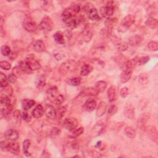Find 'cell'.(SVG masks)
<instances>
[{"label":"cell","mask_w":158,"mask_h":158,"mask_svg":"<svg viewBox=\"0 0 158 158\" xmlns=\"http://www.w3.org/2000/svg\"><path fill=\"white\" fill-rule=\"evenodd\" d=\"M48 99L56 105H59L64 101V97L62 94H59L56 87H52L46 91Z\"/></svg>","instance_id":"obj_1"},{"label":"cell","mask_w":158,"mask_h":158,"mask_svg":"<svg viewBox=\"0 0 158 158\" xmlns=\"http://www.w3.org/2000/svg\"><path fill=\"white\" fill-rule=\"evenodd\" d=\"M116 7L115 2H109L107 3L106 6H103L100 9L101 15L105 18H110L114 14V9Z\"/></svg>","instance_id":"obj_2"},{"label":"cell","mask_w":158,"mask_h":158,"mask_svg":"<svg viewBox=\"0 0 158 158\" xmlns=\"http://www.w3.org/2000/svg\"><path fill=\"white\" fill-rule=\"evenodd\" d=\"M135 22V17L133 15L129 14L126 16L120 22V26L119 27L120 30H122V32L126 31L130 28Z\"/></svg>","instance_id":"obj_3"},{"label":"cell","mask_w":158,"mask_h":158,"mask_svg":"<svg viewBox=\"0 0 158 158\" xmlns=\"http://www.w3.org/2000/svg\"><path fill=\"white\" fill-rule=\"evenodd\" d=\"M77 66V64L74 60H69L66 63H64L59 68V71L63 74H67L75 70Z\"/></svg>","instance_id":"obj_4"},{"label":"cell","mask_w":158,"mask_h":158,"mask_svg":"<svg viewBox=\"0 0 158 158\" xmlns=\"http://www.w3.org/2000/svg\"><path fill=\"white\" fill-rule=\"evenodd\" d=\"M40 28L42 30L45 32H50L52 30L54 27L53 20L49 17H45L40 23Z\"/></svg>","instance_id":"obj_5"},{"label":"cell","mask_w":158,"mask_h":158,"mask_svg":"<svg viewBox=\"0 0 158 158\" xmlns=\"http://www.w3.org/2000/svg\"><path fill=\"white\" fill-rule=\"evenodd\" d=\"M23 27L26 31L30 33L35 32L37 28L36 23L30 17H27L24 19L23 22Z\"/></svg>","instance_id":"obj_6"},{"label":"cell","mask_w":158,"mask_h":158,"mask_svg":"<svg viewBox=\"0 0 158 158\" xmlns=\"http://www.w3.org/2000/svg\"><path fill=\"white\" fill-rule=\"evenodd\" d=\"M78 121L74 117L66 118L63 122L64 127L69 130H74L78 125Z\"/></svg>","instance_id":"obj_7"},{"label":"cell","mask_w":158,"mask_h":158,"mask_svg":"<svg viewBox=\"0 0 158 158\" xmlns=\"http://www.w3.org/2000/svg\"><path fill=\"white\" fill-rule=\"evenodd\" d=\"M26 61L32 70H38L40 69L41 65L37 59H36L33 56H30L26 59Z\"/></svg>","instance_id":"obj_8"},{"label":"cell","mask_w":158,"mask_h":158,"mask_svg":"<svg viewBox=\"0 0 158 158\" xmlns=\"http://www.w3.org/2000/svg\"><path fill=\"white\" fill-rule=\"evenodd\" d=\"M144 42V39L139 35H133L129 39L128 43L132 46H140Z\"/></svg>","instance_id":"obj_9"},{"label":"cell","mask_w":158,"mask_h":158,"mask_svg":"<svg viewBox=\"0 0 158 158\" xmlns=\"http://www.w3.org/2000/svg\"><path fill=\"white\" fill-rule=\"evenodd\" d=\"M75 14H76L75 13L72 11V9L70 8H67L64 9V11L63 12L62 15H61L62 19L64 22H65L66 23H67L72 19H74Z\"/></svg>","instance_id":"obj_10"},{"label":"cell","mask_w":158,"mask_h":158,"mask_svg":"<svg viewBox=\"0 0 158 158\" xmlns=\"http://www.w3.org/2000/svg\"><path fill=\"white\" fill-rule=\"evenodd\" d=\"M124 114L125 116L129 119H134L135 116L134 107H133L130 104H127L124 107Z\"/></svg>","instance_id":"obj_11"},{"label":"cell","mask_w":158,"mask_h":158,"mask_svg":"<svg viewBox=\"0 0 158 158\" xmlns=\"http://www.w3.org/2000/svg\"><path fill=\"white\" fill-rule=\"evenodd\" d=\"M7 151L14 155H18L20 152V147L17 142H11L8 143Z\"/></svg>","instance_id":"obj_12"},{"label":"cell","mask_w":158,"mask_h":158,"mask_svg":"<svg viewBox=\"0 0 158 158\" xmlns=\"http://www.w3.org/2000/svg\"><path fill=\"white\" fill-rule=\"evenodd\" d=\"M5 138L10 141H15L19 138V133L14 129H9L5 133Z\"/></svg>","instance_id":"obj_13"},{"label":"cell","mask_w":158,"mask_h":158,"mask_svg":"<svg viewBox=\"0 0 158 158\" xmlns=\"http://www.w3.org/2000/svg\"><path fill=\"white\" fill-rule=\"evenodd\" d=\"M45 114L48 118L50 119H54L56 117V111L51 105H48L46 106Z\"/></svg>","instance_id":"obj_14"},{"label":"cell","mask_w":158,"mask_h":158,"mask_svg":"<svg viewBox=\"0 0 158 158\" xmlns=\"http://www.w3.org/2000/svg\"><path fill=\"white\" fill-rule=\"evenodd\" d=\"M147 132L149 137L151 140H152L154 142H155L156 144L157 143V140H158V136H157V132L156 130V128L154 126H150L148 127Z\"/></svg>","instance_id":"obj_15"},{"label":"cell","mask_w":158,"mask_h":158,"mask_svg":"<svg viewBox=\"0 0 158 158\" xmlns=\"http://www.w3.org/2000/svg\"><path fill=\"white\" fill-rule=\"evenodd\" d=\"M99 94L98 91L96 90L94 87H90L84 89L80 93V96H96Z\"/></svg>","instance_id":"obj_16"},{"label":"cell","mask_w":158,"mask_h":158,"mask_svg":"<svg viewBox=\"0 0 158 158\" xmlns=\"http://www.w3.org/2000/svg\"><path fill=\"white\" fill-rule=\"evenodd\" d=\"M107 98L110 103H114L117 99V93L115 87L111 86L107 90Z\"/></svg>","instance_id":"obj_17"},{"label":"cell","mask_w":158,"mask_h":158,"mask_svg":"<svg viewBox=\"0 0 158 158\" xmlns=\"http://www.w3.org/2000/svg\"><path fill=\"white\" fill-rule=\"evenodd\" d=\"M32 116L35 119L41 118L44 114V109L40 104L36 106V107L32 111Z\"/></svg>","instance_id":"obj_18"},{"label":"cell","mask_w":158,"mask_h":158,"mask_svg":"<svg viewBox=\"0 0 158 158\" xmlns=\"http://www.w3.org/2000/svg\"><path fill=\"white\" fill-rule=\"evenodd\" d=\"M88 16L90 19L94 21H98L101 19L98 14V11H97V9L95 8H91L88 10Z\"/></svg>","instance_id":"obj_19"},{"label":"cell","mask_w":158,"mask_h":158,"mask_svg":"<svg viewBox=\"0 0 158 158\" xmlns=\"http://www.w3.org/2000/svg\"><path fill=\"white\" fill-rule=\"evenodd\" d=\"M107 110V104L105 102L101 101L98 107L96 109V116L97 117H102L106 113Z\"/></svg>","instance_id":"obj_20"},{"label":"cell","mask_w":158,"mask_h":158,"mask_svg":"<svg viewBox=\"0 0 158 158\" xmlns=\"http://www.w3.org/2000/svg\"><path fill=\"white\" fill-rule=\"evenodd\" d=\"M19 66L20 68V69L22 70V72H23V74H30L32 73L33 70L30 69L26 61V60L20 61L19 64Z\"/></svg>","instance_id":"obj_21"},{"label":"cell","mask_w":158,"mask_h":158,"mask_svg":"<svg viewBox=\"0 0 158 158\" xmlns=\"http://www.w3.org/2000/svg\"><path fill=\"white\" fill-rule=\"evenodd\" d=\"M33 49L37 53H42L45 50V46L44 43L42 40H36L34 42L33 45Z\"/></svg>","instance_id":"obj_22"},{"label":"cell","mask_w":158,"mask_h":158,"mask_svg":"<svg viewBox=\"0 0 158 158\" xmlns=\"http://www.w3.org/2000/svg\"><path fill=\"white\" fill-rule=\"evenodd\" d=\"M83 39L85 42H89L93 36V33L89 26H86L83 32Z\"/></svg>","instance_id":"obj_23"},{"label":"cell","mask_w":158,"mask_h":158,"mask_svg":"<svg viewBox=\"0 0 158 158\" xmlns=\"http://www.w3.org/2000/svg\"><path fill=\"white\" fill-rule=\"evenodd\" d=\"M35 104V101L33 100L25 99L22 101V107L24 111H28Z\"/></svg>","instance_id":"obj_24"},{"label":"cell","mask_w":158,"mask_h":158,"mask_svg":"<svg viewBox=\"0 0 158 158\" xmlns=\"http://www.w3.org/2000/svg\"><path fill=\"white\" fill-rule=\"evenodd\" d=\"M149 118V116L147 114H143L140 119L138 120L137 122V126L140 129H145V125L147 122V120Z\"/></svg>","instance_id":"obj_25"},{"label":"cell","mask_w":158,"mask_h":158,"mask_svg":"<svg viewBox=\"0 0 158 158\" xmlns=\"http://www.w3.org/2000/svg\"><path fill=\"white\" fill-rule=\"evenodd\" d=\"M117 24V19L116 18H108L105 21V26L107 30H111Z\"/></svg>","instance_id":"obj_26"},{"label":"cell","mask_w":158,"mask_h":158,"mask_svg":"<svg viewBox=\"0 0 158 158\" xmlns=\"http://www.w3.org/2000/svg\"><path fill=\"white\" fill-rule=\"evenodd\" d=\"M93 67L90 65V64H84L82 68H81V70H80V75L82 76H88L89 74L93 71Z\"/></svg>","instance_id":"obj_27"},{"label":"cell","mask_w":158,"mask_h":158,"mask_svg":"<svg viewBox=\"0 0 158 158\" xmlns=\"http://www.w3.org/2000/svg\"><path fill=\"white\" fill-rule=\"evenodd\" d=\"M96 105L97 104L96 101L93 99L88 100L85 102V107L87 111H88V112H91L94 111V109L96 107Z\"/></svg>","instance_id":"obj_28"},{"label":"cell","mask_w":158,"mask_h":158,"mask_svg":"<svg viewBox=\"0 0 158 158\" xmlns=\"http://www.w3.org/2000/svg\"><path fill=\"white\" fill-rule=\"evenodd\" d=\"M145 24L151 29H154L157 27L158 22L156 19L153 17H149L145 22Z\"/></svg>","instance_id":"obj_29"},{"label":"cell","mask_w":158,"mask_h":158,"mask_svg":"<svg viewBox=\"0 0 158 158\" xmlns=\"http://www.w3.org/2000/svg\"><path fill=\"white\" fill-rule=\"evenodd\" d=\"M53 38L55 42L59 44H64L65 42L63 33L60 31H58L54 34Z\"/></svg>","instance_id":"obj_30"},{"label":"cell","mask_w":158,"mask_h":158,"mask_svg":"<svg viewBox=\"0 0 158 158\" xmlns=\"http://www.w3.org/2000/svg\"><path fill=\"white\" fill-rule=\"evenodd\" d=\"M107 87V83L106 82L101 80L97 82L95 85L94 88L96 89V90L98 91V93H102L103 92L105 89Z\"/></svg>","instance_id":"obj_31"},{"label":"cell","mask_w":158,"mask_h":158,"mask_svg":"<svg viewBox=\"0 0 158 158\" xmlns=\"http://www.w3.org/2000/svg\"><path fill=\"white\" fill-rule=\"evenodd\" d=\"M125 134L130 138L133 139L136 137V132L132 127H126L124 129Z\"/></svg>","instance_id":"obj_32"},{"label":"cell","mask_w":158,"mask_h":158,"mask_svg":"<svg viewBox=\"0 0 158 158\" xmlns=\"http://www.w3.org/2000/svg\"><path fill=\"white\" fill-rule=\"evenodd\" d=\"M132 75V71L122 72L120 75V81L122 83H126L131 79Z\"/></svg>","instance_id":"obj_33"},{"label":"cell","mask_w":158,"mask_h":158,"mask_svg":"<svg viewBox=\"0 0 158 158\" xmlns=\"http://www.w3.org/2000/svg\"><path fill=\"white\" fill-rule=\"evenodd\" d=\"M0 103H1L2 107H6L13 105V104L11 103L10 97L7 95L2 96L1 99H0Z\"/></svg>","instance_id":"obj_34"},{"label":"cell","mask_w":158,"mask_h":158,"mask_svg":"<svg viewBox=\"0 0 158 158\" xmlns=\"http://www.w3.org/2000/svg\"><path fill=\"white\" fill-rule=\"evenodd\" d=\"M149 82V77L147 74H141L138 77V82L140 85L146 86Z\"/></svg>","instance_id":"obj_35"},{"label":"cell","mask_w":158,"mask_h":158,"mask_svg":"<svg viewBox=\"0 0 158 158\" xmlns=\"http://www.w3.org/2000/svg\"><path fill=\"white\" fill-rule=\"evenodd\" d=\"M8 79L6 76L3 72H0V86L2 88H5L8 86Z\"/></svg>","instance_id":"obj_36"},{"label":"cell","mask_w":158,"mask_h":158,"mask_svg":"<svg viewBox=\"0 0 158 158\" xmlns=\"http://www.w3.org/2000/svg\"><path fill=\"white\" fill-rule=\"evenodd\" d=\"M30 146V141L29 140H26L23 142V145H22V150L23 154H25L26 156H30V153L29 151V149Z\"/></svg>","instance_id":"obj_37"},{"label":"cell","mask_w":158,"mask_h":158,"mask_svg":"<svg viewBox=\"0 0 158 158\" xmlns=\"http://www.w3.org/2000/svg\"><path fill=\"white\" fill-rule=\"evenodd\" d=\"M60 133H61V130L59 129L57 127H53L50 132V137L52 139H56L60 135Z\"/></svg>","instance_id":"obj_38"},{"label":"cell","mask_w":158,"mask_h":158,"mask_svg":"<svg viewBox=\"0 0 158 158\" xmlns=\"http://www.w3.org/2000/svg\"><path fill=\"white\" fill-rule=\"evenodd\" d=\"M13 109V105H11L6 107H2L1 113L2 115H3L4 116H8L11 113Z\"/></svg>","instance_id":"obj_39"},{"label":"cell","mask_w":158,"mask_h":158,"mask_svg":"<svg viewBox=\"0 0 158 158\" xmlns=\"http://www.w3.org/2000/svg\"><path fill=\"white\" fill-rule=\"evenodd\" d=\"M66 24L69 28H70V29H74L76 28L80 24V20L78 19L74 18Z\"/></svg>","instance_id":"obj_40"},{"label":"cell","mask_w":158,"mask_h":158,"mask_svg":"<svg viewBox=\"0 0 158 158\" xmlns=\"http://www.w3.org/2000/svg\"><path fill=\"white\" fill-rule=\"evenodd\" d=\"M104 129V126L101 124H96V125H94L92 129V133L93 135H95L96 134V135H100V133Z\"/></svg>","instance_id":"obj_41"},{"label":"cell","mask_w":158,"mask_h":158,"mask_svg":"<svg viewBox=\"0 0 158 158\" xmlns=\"http://www.w3.org/2000/svg\"><path fill=\"white\" fill-rule=\"evenodd\" d=\"M67 83L72 86H79L81 83V79L79 77H74L69 79Z\"/></svg>","instance_id":"obj_42"},{"label":"cell","mask_w":158,"mask_h":158,"mask_svg":"<svg viewBox=\"0 0 158 158\" xmlns=\"http://www.w3.org/2000/svg\"><path fill=\"white\" fill-rule=\"evenodd\" d=\"M1 53L4 56H9L11 54V48L7 45H3L1 48Z\"/></svg>","instance_id":"obj_43"},{"label":"cell","mask_w":158,"mask_h":158,"mask_svg":"<svg viewBox=\"0 0 158 158\" xmlns=\"http://www.w3.org/2000/svg\"><path fill=\"white\" fill-rule=\"evenodd\" d=\"M117 50L119 52H122L125 51L127 48H128V45L125 42H120L119 43L117 46Z\"/></svg>","instance_id":"obj_44"},{"label":"cell","mask_w":158,"mask_h":158,"mask_svg":"<svg viewBox=\"0 0 158 158\" xmlns=\"http://www.w3.org/2000/svg\"><path fill=\"white\" fill-rule=\"evenodd\" d=\"M148 48L151 51H156L158 50V43L156 41H151L148 44Z\"/></svg>","instance_id":"obj_45"},{"label":"cell","mask_w":158,"mask_h":158,"mask_svg":"<svg viewBox=\"0 0 158 158\" xmlns=\"http://www.w3.org/2000/svg\"><path fill=\"white\" fill-rule=\"evenodd\" d=\"M13 117H14L16 123L20 124L21 122V119H22L21 112L19 110H16L15 111H14Z\"/></svg>","instance_id":"obj_46"},{"label":"cell","mask_w":158,"mask_h":158,"mask_svg":"<svg viewBox=\"0 0 158 158\" xmlns=\"http://www.w3.org/2000/svg\"><path fill=\"white\" fill-rule=\"evenodd\" d=\"M66 107L64 106L59 107L57 109V111H56V117H57L59 119H61L66 113Z\"/></svg>","instance_id":"obj_47"},{"label":"cell","mask_w":158,"mask_h":158,"mask_svg":"<svg viewBox=\"0 0 158 158\" xmlns=\"http://www.w3.org/2000/svg\"><path fill=\"white\" fill-rule=\"evenodd\" d=\"M117 111V107L116 105L113 104L109 106L108 111H107V115L108 116H112L114 115Z\"/></svg>","instance_id":"obj_48"},{"label":"cell","mask_w":158,"mask_h":158,"mask_svg":"<svg viewBox=\"0 0 158 158\" xmlns=\"http://www.w3.org/2000/svg\"><path fill=\"white\" fill-rule=\"evenodd\" d=\"M150 60V57L148 56H143V57H141L140 58L138 59L137 60V63L140 65V66H142L145 64L146 63H147Z\"/></svg>","instance_id":"obj_49"},{"label":"cell","mask_w":158,"mask_h":158,"mask_svg":"<svg viewBox=\"0 0 158 158\" xmlns=\"http://www.w3.org/2000/svg\"><path fill=\"white\" fill-rule=\"evenodd\" d=\"M46 83V79L45 77L41 76L39 77V79L37 80V82H36V85L39 88H42L45 85Z\"/></svg>","instance_id":"obj_50"},{"label":"cell","mask_w":158,"mask_h":158,"mask_svg":"<svg viewBox=\"0 0 158 158\" xmlns=\"http://www.w3.org/2000/svg\"><path fill=\"white\" fill-rule=\"evenodd\" d=\"M0 67L5 70H8L11 68V65L6 60H3V61H1V63H0Z\"/></svg>","instance_id":"obj_51"},{"label":"cell","mask_w":158,"mask_h":158,"mask_svg":"<svg viewBox=\"0 0 158 158\" xmlns=\"http://www.w3.org/2000/svg\"><path fill=\"white\" fill-rule=\"evenodd\" d=\"M22 119L26 122H30L32 120L31 115H30L27 112H26V111L22 113Z\"/></svg>","instance_id":"obj_52"},{"label":"cell","mask_w":158,"mask_h":158,"mask_svg":"<svg viewBox=\"0 0 158 158\" xmlns=\"http://www.w3.org/2000/svg\"><path fill=\"white\" fill-rule=\"evenodd\" d=\"M12 74H13L16 77H20L22 75V74H23V72L20 69L19 66H16V67L13 68V72H12Z\"/></svg>","instance_id":"obj_53"},{"label":"cell","mask_w":158,"mask_h":158,"mask_svg":"<svg viewBox=\"0 0 158 158\" xmlns=\"http://www.w3.org/2000/svg\"><path fill=\"white\" fill-rule=\"evenodd\" d=\"M120 95L122 98H124L129 95V88L127 87H123L120 90Z\"/></svg>","instance_id":"obj_54"},{"label":"cell","mask_w":158,"mask_h":158,"mask_svg":"<svg viewBox=\"0 0 158 158\" xmlns=\"http://www.w3.org/2000/svg\"><path fill=\"white\" fill-rule=\"evenodd\" d=\"M84 132V129L81 127L78 129H75L74 130H73V135L75 137H79L80 135H82L83 132Z\"/></svg>","instance_id":"obj_55"},{"label":"cell","mask_w":158,"mask_h":158,"mask_svg":"<svg viewBox=\"0 0 158 158\" xmlns=\"http://www.w3.org/2000/svg\"><path fill=\"white\" fill-rule=\"evenodd\" d=\"M70 8L72 9V11L74 12L75 14H77L79 13V11H80V5L79 4H74V5H72Z\"/></svg>","instance_id":"obj_56"},{"label":"cell","mask_w":158,"mask_h":158,"mask_svg":"<svg viewBox=\"0 0 158 158\" xmlns=\"http://www.w3.org/2000/svg\"><path fill=\"white\" fill-rule=\"evenodd\" d=\"M17 77L14 76L13 74H11L9 75L8 79L9 82H10L11 83H14L17 81Z\"/></svg>","instance_id":"obj_57"},{"label":"cell","mask_w":158,"mask_h":158,"mask_svg":"<svg viewBox=\"0 0 158 158\" xmlns=\"http://www.w3.org/2000/svg\"><path fill=\"white\" fill-rule=\"evenodd\" d=\"M8 143L5 141H2L0 143V148L1 150L3 151H7V147H8Z\"/></svg>","instance_id":"obj_58"}]
</instances>
